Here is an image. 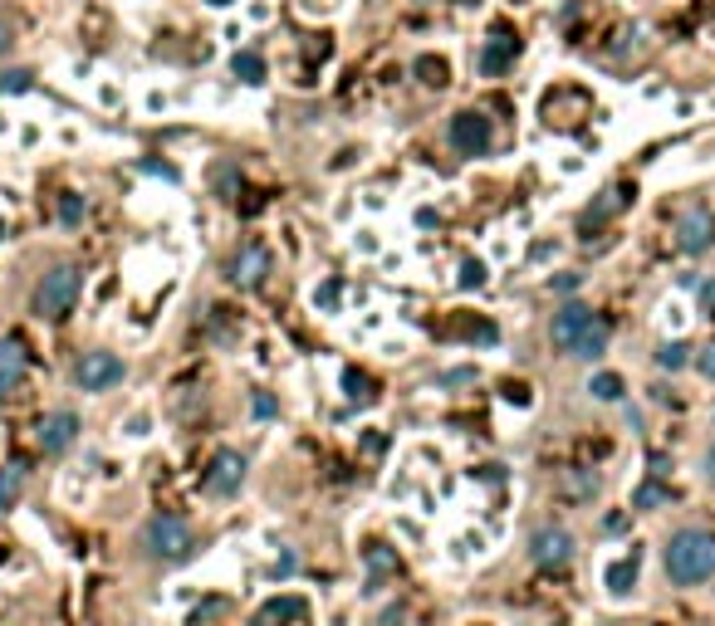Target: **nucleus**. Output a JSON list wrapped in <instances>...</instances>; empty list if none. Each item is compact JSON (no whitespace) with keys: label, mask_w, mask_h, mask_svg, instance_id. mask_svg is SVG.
Instances as JSON below:
<instances>
[{"label":"nucleus","mask_w":715,"mask_h":626,"mask_svg":"<svg viewBox=\"0 0 715 626\" xmlns=\"http://www.w3.org/2000/svg\"><path fill=\"white\" fill-rule=\"evenodd\" d=\"M662 563H666V577H671L676 587L711 583V577H715V534H711V528H695V524L676 528V534L666 538Z\"/></svg>","instance_id":"1"},{"label":"nucleus","mask_w":715,"mask_h":626,"mask_svg":"<svg viewBox=\"0 0 715 626\" xmlns=\"http://www.w3.org/2000/svg\"><path fill=\"white\" fill-rule=\"evenodd\" d=\"M78 289H84V270L78 264H49L45 274H39L35 284V299H29V313H35L39 323H59L74 313L78 303Z\"/></svg>","instance_id":"2"},{"label":"nucleus","mask_w":715,"mask_h":626,"mask_svg":"<svg viewBox=\"0 0 715 626\" xmlns=\"http://www.w3.org/2000/svg\"><path fill=\"white\" fill-rule=\"evenodd\" d=\"M446 142L456 156H485L490 147H495V123H490V113H480V108H460L446 123Z\"/></svg>","instance_id":"3"},{"label":"nucleus","mask_w":715,"mask_h":626,"mask_svg":"<svg viewBox=\"0 0 715 626\" xmlns=\"http://www.w3.org/2000/svg\"><path fill=\"white\" fill-rule=\"evenodd\" d=\"M143 548L152 558H162V563H176V558L192 553V524L176 514H152L143 528Z\"/></svg>","instance_id":"4"},{"label":"nucleus","mask_w":715,"mask_h":626,"mask_svg":"<svg viewBox=\"0 0 715 626\" xmlns=\"http://www.w3.org/2000/svg\"><path fill=\"white\" fill-rule=\"evenodd\" d=\"M642 583V543H627L617 548L613 558H603V592L607 602H627Z\"/></svg>","instance_id":"5"},{"label":"nucleus","mask_w":715,"mask_h":626,"mask_svg":"<svg viewBox=\"0 0 715 626\" xmlns=\"http://www.w3.org/2000/svg\"><path fill=\"white\" fill-rule=\"evenodd\" d=\"M123 377H127V362L118 358V352H84V358H78V367H74L78 391H88V397L118 387Z\"/></svg>","instance_id":"6"},{"label":"nucleus","mask_w":715,"mask_h":626,"mask_svg":"<svg viewBox=\"0 0 715 626\" xmlns=\"http://www.w3.org/2000/svg\"><path fill=\"white\" fill-rule=\"evenodd\" d=\"M578 553V538L568 534L564 524H539L534 534H529V558H534L539 567H564L574 563Z\"/></svg>","instance_id":"7"},{"label":"nucleus","mask_w":715,"mask_h":626,"mask_svg":"<svg viewBox=\"0 0 715 626\" xmlns=\"http://www.w3.org/2000/svg\"><path fill=\"white\" fill-rule=\"evenodd\" d=\"M201 485H206V494H215V499H235L245 485V455L241 450H215Z\"/></svg>","instance_id":"8"},{"label":"nucleus","mask_w":715,"mask_h":626,"mask_svg":"<svg viewBox=\"0 0 715 626\" xmlns=\"http://www.w3.org/2000/svg\"><path fill=\"white\" fill-rule=\"evenodd\" d=\"M270 264H274L270 245L245 240L241 250H235V260H231V284H235V289H260L264 274H270Z\"/></svg>","instance_id":"9"},{"label":"nucleus","mask_w":715,"mask_h":626,"mask_svg":"<svg viewBox=\"0 0 715 626\" xmlns=\"http://www.w3.org/2000/svg\"><path fill=\"white\" fill-rule=\"evenodd\" d=\"M35 440H39V450H45V455H64V450L78 440V416L69 406L49 411V416H39Z\"/></svg>","instance_id":"10"},{"label":"nucleus","mask_w":715,"mask_h":626,"mask_svg":"<svg viewBox=\"0 0 715 626\" xmlns=\"http://www.w3.org/2000/svg\"><path fill=\"white\" fill-rule=\"evenodd\" d=\"M593 323L597 318H593V309H588V303H564V309L554 313V323H548V338H554L558 352H574V342L583 338Z\"/></svg>","instance_id":"11"},{"label":"nucleus","mask_w":715,"mask_h":626,"mask_svg":"<svg viewBox=\"0 0 715 626\" xmlns=\"http://www.w3.org/2000/svg\"><path fill=\"white\" fill-rule=\"evenodd\" d=\"M711 240H715V215L705 211V205L681 211V221H676V245H681L686 254H701V250H711Z\"/></svg>","instance_id":"12"},{"label":"nucleus","mask_w":715,"mask_h":626,"mask_svg":"<svg viewBox=\"0 0 715 626\" xmlns=\"http://www.w3.org/2000/svg\"><path fill=\"white\" fill-rule=\"evenodd\" d=\"M515 59H519V35H509V29H495V35L485 39V49H480L476 64H480V74L495 78V74H505Z\"/></svg>","instance_id":"13"},{"label":"nucleus","mask_w":715,"mask_h":626,"mask_svg":"<svg viewBox=\"0 0 715 626\" xmlns=\"http://www.w3.org/2000/svg\"><path fill=\"white\" fill-rule=\"evenodd\" d=\"M362 563H368V597H378L387 573H397V553L387 543H368L362 548Z\"/></svg>","instance_id":"14"},{"label":"nucleus","mask_w":715,"mask_h":626,"mask_svg":"<svg viewBox=\"0 0 715 626\" xmlns=\"http://www.w3.org/2000/svg\"><path fill=\"white\" fill-rule=\"evenodd\" d=\"M20 381H25V352L15 338H0V397H10Z\"/></svg>","instance_id":"15"},{"label":"nucleus","mask_w":715,"mask_h":626,"mask_svg":"<svg viewBox=\"0 0 715 626\" xmlns=\"http://www.w3.org/2000/svg\"><path fill=\"white\" fill-rule=\"evenodd\" d=\"M588 397L593 401H622L627 397V381H622V372H593V377H588Z\"/></svg>","instance_id":"16"},{"label":"nucleus","mask_w":715,"mask_h":626,"mask_svg":"<svg viewBox=\"0 0 715 626\" xmlns=\"http://www.w3.org/2000/svg\"><path fill=\"white\" fill-rule=\"evenodd\" d=\"M490 284V260H480V254H470V260H460V274H456V289L460 293H476Z\"/></svg>","instance_id":"17"},{"label":"nucleus","mask_w":715,"mask_h":626,"mask_svg":"<svg viewBox=\"0 0 715 626\" xmlns=\"http://www.w3.org/2000/svg\"><path fill=\"white\" fill-rule=\"evenodd\" d=\"M152 430H157L152 411H133L127 421H118V440H127V446H143V440H152Z\"/></svg>","instance_id":"18"},{"label":"nucleus","mask_w":715,"mask_h":626,"mask_svg":"<svg viewBox=\"0 0 715 626\" xmlns=\"http://www.w3.org/2000/svg\"><path fill=\"white\" fill-rule=\"evenodd\" d=\"M656 323H662V333L681 338L686 323H691V309H686V299H662V309H656Z\"/></svg>","instance_id":"19"},{"label":"nucleus","mask_w":715,"mask_h":626,"mask_svg":"<svg viewBox=\"0 0 715 626\" xmlns=\"http://www.w3.org/2000/svg\"><path fill=\"white\" fill-rule=\"evenodd\" d=\"M485 553H490V538L480 534V528H470V534H460L456 543H451V558H456V563H480Z\"/></svg>","instance_id":"20"},{"label":"nucleus","mask_w":715,"mask_h":626,"mask_svg":"<svg viewBox=\"0 0 715 626\" xmlns=\"http://www.w3.org/2000/svg\"><path fill=\"white\" fill-rule=\"evenodd\" d=\"M231 74L241 78V84H264V59L255 54V49H235V54H231Z\"/></svg>","instance_id":"21"},{"label":"nucleus","mask_w":715,"mask_h":626,"mask_svg":"<svg viewBox=\"0 0 715 626\" xmlns=\"http://www.w3.org/2000/svg\"><path fill=\"white\" fill-rule=\"evenodd\" d=\"M607 352V328L603 323H593V328L583 333V338L574 342V352H568V358H578V362H597Z\"/></svg>","instance_id":"22"},{"label":"nucleus","mask_w":715,"mask_h":626,"mask_svg":"<svg viewBox=\"0 0 715 626\" xmlns=\"http://www.w3.org/2000/svg\"><path fill=\"white\" fill-rule=\"evenodd\" d=\"M411 68H417V78H421L427 88H446V84H451V64H446L441 54H421Z\"/></svg>","instance_id":"23"},{"label":"nucleus","mask_w":715,"mask_h":626,"mask_svg":"<svg viewBox=\"0 0 715 626\" xmlns=\"http://www.w3.org/2000/svg\"><path fill=\"white\" fill-rule=\"evenodd\" d=\"M656 367H662V372H681V367H691V348H686L681 338H666L662 348H656Z\"/></svg>","instance_id":"24"},{"label":"nucleus","mask_w":715,"mask_h":626,"mask_svg":"<svg viewBox=\"0 0 715 626\" xmlns=\"http://www.w3.org/2000/svg\"><path fill=\"white\" fill-rule=\"evenodd\" d=\"M338 279H329V284H319V289H313L309 293V303H313V309H319V313H329V318H338Z\"/></svg>","instance_id":"25"},{"label":"nucleus","mask_w":715,"mask_h":626,"mask_svg":"<svg viewBox=\"0 0 715 626\" xmlns=\"http://www.w3.org/2000/svg\"><path fill=\"white\" fill-rule=\"evenodd\" d=\"M29 88H35V74H29V68H0V93H29Z\"/></svg>","instance_id":"26"},{"label":"nucleus","mask_w":715,"mask_h":626,"mask_svg":"<svg viewBox=\"0 0 715 626\" xmlns=\"http://www.w3.org/2000/svg\"><path fill=\"white\" fill-rule=\"evenodd\" d=\"M353 250L368 254V260L372 254H382V230L378 225H358V230H353Z\"/></svg>","instance_id":"27"},{"label":"nucleus","mask_w":715,"mask_h":626,"mask_svg":"<svg viewBox=\"0 0 715 626\" xmlns=\"http://www.w3.org/2000/svg\"><path fill=\"white\" fill-rule=\"evenodd\" d=\"M20 499V465H0V509Z\"/></svg>","instance_id":"28"},{"label":"nucleus","mask_w":715,"mask_h":626,"mask_svg":"<svg viewBox=\"0 0 715 626\" xmlns=\"http://www.w3.org/2000/svg\"><path fill=\"white\" fill-rule=\"evenodd\" d=\"M656 504H666V489L656 485V479H646V485L632 489V509H656Z\"/></svg>","instance_id":"29"},{"label":"nucleus","mask_w":715,"mask_h":626,"mask_svg":"<svg viewBox=\"0 0 715 626\" xmlns=\"http://www.w3.org/2000/svg\"><path fill=\"white\" fill-rule=\"evenodd\" d=\"M84 221V196H59V225H69V230H74V225Z\"/></svg>","instance_id":"30"},{"label":"nucleus","mask_w":715,"mask_h":626,"mask_svg":"<svg viewBox=\"0 0 715 626\" xmlns=\"http://www.w3.org/2000/svg\"><path fill=\"white\" fill-rule=\"evenodd\" d=\"M343 387H348V397H353V401H362V406L372 401V381L362 377V372H348V377H343Z\"/></svg>","instance_id":"31"},{"label":"nucleus","mask_w":715,"mask_h":626,"mask_svg":"<svg viewBox=\"0 0 715 626\" xmlns=\"http://www.w3.org/2000/svg\"><path fill=\"white\" fill-rule=\"evenodd\" d=\"M289 616H299V602H294V597H284V602H270V606H264V622H289Z\"/></svg>","instance_id":"32"},{"label":"nucleus","mask_w":715,"mask_h":626,"mask_svg":"<svg viewBox=\"0 0 715 626\" xmlns=\"http://www.w3.org/2000/svg\"><path fill=\"white\" fill-rule=\"evenodd\" d=\"M691 362H695V372H701V377H705V381H715V342H705V348H701V352H695V358H691Z\"/></svg>","instance_id":"33"},{"label":"nucleus","mask_w":715,"mask_h":626,"mask_svg":"<svg viewBox=\"0 0 715 626\" xmlns=\"http://www.w3.org/2000/svg\"><path fill=\"white\" fill-rule=\"evenodd\" d=\"M382 323H387V313H378V309H372V313H368V318H362V323H358V328H353V338H372V333H378V328H382Z\"/></svg>","instance_id":"34"},{"label":"nucleus","mask_w":715,"mask_h":626,"mask_svg":"<svg viewBox=\"0 0 715 626\" xmlns=\"http://www.w3.org/2000/svg\"><path fill=\"white\" fill-rule=\"evenodd\" d=\"M701 313H705V318H715V274L701 284Z\"/></svg>","instance_id":"35"},{"label":"nucleus","mask_w":715,"mask_h":626,"mask_svg":"<svg viewBox=\"0 0 715 626\" xmlns=\"http://www.w3.org/2000/svg\"><path fill=\"white\" fill-rule=\"evenodd\" d=\"M460 381H476V367H451L446 377H441V387H460Z\"/></svg>","instance_id":"36"},{"label":"nucleus","mask_w":715,"mask_h":626,"mask_svg":"<svg viewBox=\"0 0 715 626\" xmlns=\"http://www.w3.org/2000/svg\"><path fill=\"white\" fill-rule=\"evenodd\" d=\"M548 284H554L558 293H574L578 284H583V274H554V279H548Z\"/></svg>","instance_id":"37"},{"label":"nucleus","mask_w":715,"mask_h":626,"mask_svg":"<svg viewBox=\"0 0 715 626\" xmlns=\"http://www.w3.org/2000/svg\"><path fill=\"white\" fill-rule=\"evenodd\" d=\"M509 250H515L509 235H495V240H490V260H509Z\"/></svg>","instance_id":"38"},{"label":"nucleus","mask_w":715,"mask_h":626,"mask_svg":"<svg viewBox=\"0 0 715 626\" xmlns=\"http://www.w3.org/2000/svg\"><path fill=\"white\" fill-rule=\"evenodd\" d=\"M701 479H705V485L715 489V446H711V450H705V455H701Z\"/></svg>","instance_id":"39"},{"label":"nucleus","mask_w":715,"mask_h":626,"mask_svg":"<svg viewBox=\"0 0 715 626\" xmlns=\"http://www.w3.org/2000/svg\"><path fill=\"white\" fill-rule=\"evenodd\" d=\"M397 534L411 538V543H421V524H411V518H402V514H397Z\"/></svg>","instance_id":"40"},{"label":"nucleus","mask_w":715,"mask_h":626,"mask_svg":"<svg viewBox=\"0 0 715 626\" xmlns=\"http://www.w3.org/2000/svg\"><path fill=\"white\" fill-rule=\"evenodd\" d=\"M402 352H407V338H387V342H382V358H402Z\"/></svg>","instance_id":"41"},{"label":"nucleus","mask_w":715,"mask_h":626,"mask_svg":"<svg viewBox=\"0 0 715 626\" xmlns=\"http://www.w3.org/2000/svg\"><path fill=\"white\" fill-rule=\"evenodd\" d=\"M10 45H15V29H10V25H5V20H0V54H5V49H10Z\"/></svg>","instance_id":"42"},{"label":"nucleus","mask_w":715,"mask_h":626,"mask_svg":"<svg viewBox=\"0 0 715 626\" xmlns=\"http://www.w3.org/2000/svg\"><path fill=\"white\" fill-rule=\"evenodd\" d=\"M362 201H368V211H382V205H387V196H382V191H368Z\"/></svg>","instance_id":"43"},{"label":"nucleus","mask_w":715,"mask_h":626,"mask_svg":"<svg viewBox=\"0 0 715 626\" xmlns=\"http://www.w3.org/2000/svg\"><path fill=\"white\" fill-rule=\"evenodd\" d=\"M206 5H215V10H225V5H235V0H206Z\"/></svg>","instance_id":"44"},{"label":"nucleus","mask_w":715,"mask_h":626,"mask_svg":"<svg viewBox=\"0 0 715 626\" xmlns=\"http://www.w3.org/2000/svg\"><path fill=\"white\" fill-rule=\"evenodd\" d=\"M0 235H5V225H0Z\"/></svg>","instance_id":"45"}]
</instances>
